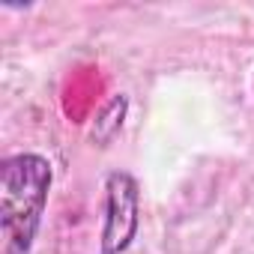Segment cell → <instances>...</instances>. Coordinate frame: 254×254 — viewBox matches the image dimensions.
<instances>
[{"label":"cell","instance_id":"cell-1","mask_svg":"<svg viewBox=\"0 0 254 254\" xmlns=\"http://www.w3.org/2000/svg\"><path fill=\"white\" fill-rule=\"evenodd\" d=\"M51 162L36 153L9 156L0 168V230L3 254H27L33 248L48 191H51Z\"/></svg>","mask_w":254,"mask_h":254},{"label":"cell","instance_id":"cell-3","mask_svg":"<svg viewBox=\"0 0 254 254\" xmlns=\"http://www.w3.org/2000/svg\"><path fill=\"white\" fill-rule=\"evenodd\" d=\"M126 108H129V102H126V96H114L108 102V108L102 111V117L96 120V129H93V138L99 144H108L123 126V117H126Z\"/></svg>","mask_w":254,"mask_h":254},{"label":"cell","instance_id":"cell-2","mask_svg":"<svg viewBox=\"0 0 254 254\" xmlns=\"http://www.w3.org/2000/svg\"><path fill=\"white\" fill-rule=\"evenodd\" d=\"M141 194L132 174L114 171L105 180V227H102V254H123L138 233Z\"/></svg>","mask_w":254,"mask_h":254}]
</instances>
